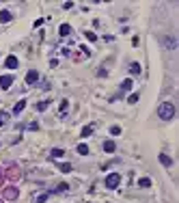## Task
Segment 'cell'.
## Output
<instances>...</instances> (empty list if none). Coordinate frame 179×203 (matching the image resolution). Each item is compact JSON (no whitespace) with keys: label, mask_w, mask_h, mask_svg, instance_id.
<instances>
[{"label":"cell","mask_w":179,"mask_h":203,"mask_svg":"<svg viewBox=\"0 0 179 203\" xmlns=\"http://www.w3.org/2000/svg\"><path fill=\"white\" fill-rule=\"evenodd\" d=\"M158 117L162 119V121H171V119L175 117V106L171 104V102H162V104L158 106Z\"/></svg>","instance_id":"6da1fadb"},{"label":"cell","mask_w":179,"mask_h":203,"mask_svg":"<svg viewBox=\"0 0 179 203\" xmlns=\"http://www.w3.org/2000/svg\"><path fill=\"white\" fill-rule=\"evenodd\" d=\"M2 175H4L7 179H11V182H17V179L22 177V169L17 167V164H9V167L2 171Z\"/></svg>","instance_id":"7a4b0ae2"},{"label":"cell","mask_w":179,"mask_h":203,"mask_svg":"<svg viewBox=\"0 0 179 203\" xmlns=\"http://www.w3.org/2000/svg\"><path fill=\"white\" fill-rule=\"evenodd\" d=\"M2 197H4L7 201H15L17 197H20V188H17V186H4Z\"/></svg>","instance_id":"3957f363"},{"label":"cell","mask_w":179,"mask_h":203,"mask_svg":"<svg viewBox=\"0 0 179 203\" xmlns=\"http://www.w3.org/2000/svg\"><path fill=\"white\" fill-rule=\"evenodd\" d=\"M119 184H121V175L119 173H110L108 177H106V188L114 190V188H119Z\"/></svg>","instance_id":"277c9868"},{"label":"cell","mask_w":179,"mask_h":203,"mask_svg":"<svg viewBox=\"0 0 179 203\" xmlns=\"http://www.w3.org/2000/svg\"><path fill=\"white\" fill-rule=\"evenodd\" d=\"M162 43L166 45L168 50H175L177 48V39H175V37H162Z\"/></svg>","instance_id":"5b68a950"},{"label":"cell","mask_w":179,"mask_h":203,"mask_svg":"<svg viewBox=\"0 0 179 203\" xmlns=\"http://www.w3.org/2000/svg\"><path fill=\"white\" fill-rule=\"evenodd\" d=\"M39 80V71H35V69H30L28 73H26V82L28 84H35V82Z\"/></svg>","instance_id":"8992f818"},{"label":"cell","mask_w":179,"mask_h":203,"mask_svg":"<svg viewBox=\"0 0 179 203\" xmlns=\"http://www.w3.org/2000/svg\"><path fill=\"white\" fill-rule=\"evenodd\" d=\"M11 82H13V76H0V89H9L11 87Z\"/></svg>","instance_id":"52a82bcc"},{"label":"cell","mask_w":179,"mask_h":203,"mask_svg":"<svg viewBox=\"0 0 179 203\" xmlns=\"http://www.w3.org/2000/svg\"><path fill=\"white\" fill-rule=\"evenodd\" d=\"M20 63H17V59L15 56H7V61H4V67H9V69H15Z\"/></svg>","instance_id":"ba28073f"},{"label":"cell","mask_w":179,"mask_h":203,"mask_svg":"<svg viewBox=\"0 0 179 203\" xmlns=\"http://www.w3.org/2000/svg\"><path fill=\"white\" fill-rule=\"evenodd\" d=\"M24 108H26V99H20V102H17V104L13 106V113H15V115H20Z\"/></svg>","instance_id":"9c48e42d"},{"label":"cell","mask_w":179,"mask_h":203,"mask_svg":"<svg viewBox=\"0 0 179 203\" xmlns=\"http://www.w3.org/2000/svg\"><path fill=\"white\" fill-rule=\"evenodd\" d=\"M58 33H60V37H67V35L71 33V26H69V24H60V28H58Z\"/></svg>","instance_id":"30bf717a"},{"label":"cell","mask_w":179,"mask_h":203,"mask_svg":"<svg viewBox=\"0 0 179 203\" xmlns=\"http://www.w3.org/2000/svg\"><path fill=\"white\" fill-rule=\"evenodd\" d=\"M160 162H162V164H164V167H173V160H171V158H168V156H166V153H160Z\"/></svg>","instance_id":"8fae6325"},{"label":"cell","mask_w":179,"mask_h":203,"mask_svg":"<svg viewBox=\"0 0 179 203\" xmlns=\"http://www.w3.org/2000/svg\"><path fill=\"white\" fill-rule=\"evenodd\" d=\"M132 87H134V82H132L130 78H127V80H123V82H121V91H123V93H125V91H130Z\"/></svg>","instance_id":"7c38bea8"},{"label":"cell","mask_w":179,"mask_h":203,"mask_svg":"<svg viewBox=\"0 0 179 203\" xmlns=\"http://www.w3.org/2000/svg\"><path fill=\"white\" fill-rule=\"evenodd\" d=\"M91 134H93V125H84V127H82V132H80V136H82V138L91 136Z\"/></svg>","instance_id":"4fadbf2b"},{"label":"cell","mask_w":179,"mask_h":203,"mask_svg":"<svg viewBox=\"0 0 179 203\" xmlns=\"http://www.w3.org/2000/svg\"><path fill=\"white\" fill-rule=\"evenodd\" d=\"M11 20H13V15L9 11H0V22H11Z\"/></svg>","instance_id":"5bb4252c"},{"label":"cell","mask_w":179,"mask_h":203,"mask_svg":"<svg viewBox=\"0 0 179 203\" xmlns=\"http://www.w3.org/2000/svg\"><path fill=\"white\" fill-rule=\"evenodd\" d=\"M63 156H65V151H63V149H52V153H50V158L54 160V158H63Z\"/></svg>","instance_id":"9a60e30c"},{"label":"cell","mask_w":179,"mask_h":203,"mask_svg":"<svg viewBox=\"0 0 179 203\" xmlns=\"http://www.w3.org/2000/svg\"><path fill=\"white\" fill-rule=\"evenodd\" d=\"M138 186H140V188H149V186H151V179H149V177L138 179Z\"/></svg>","instance_id":"2e32d148"},{"label":"cell","mask_w":179,"mask_h":203,"mask_svg":"<svg viewBox=\"0 0 179 203\" xmlns=\"http://www.w3.org/2000/svg\"><path fill=\"white\" fill-rule=\"evenodd\" d=\"M104 151L112 153V151H114V143H112V141H106V143H104Z\"/></svg>","instance_id":"e0dca14e"},{"label":"cell","mask_w":179,"mask_h":203,"mask_svg":"<svg viewBox=\"0 0 179 203\" xmlns=\"http://www.w3.org/2000/svg\"><path fill=\"white\" fill-rule=\"evenodd\" d=\"M48 106H50V99H43V102H39V104H37V110L41 113V110H46Z\"/></svg>","instance_id":"ac0fdd59"},{"label":"cell","mask_w":179,"mask_h":203,"mask_svg":"<svg viewBox=\"0 0 179 203\" xmlns=\"http://www.w3.org/2000/svg\"><path fill=\"white\" fill-rule=\"evenodd\" d=\"M67 188H69V184H65V182H63V184H58V186H56L54 190H52V192H65Z\"/></svg>","instance_id":"d6986e66"},{"label":"cell","mask_w":179,"mask_h":203,"mask_svg":"<svg viewBox=\"0 0 179 203\" xmlns=\"http://www.w3.org/2000/svg\"><path fill=\"white\" fill-rule=\"evenodd\" d=\"M130 71L134 73V76H136V73H140V65H138V63H132V65H130Z\"/></svg>","instance_id":"ffe728a7"},{"label":"cell","mask_w":179,"mask_h":203,"mask_svg":"<svg viewBox=\"0 0 179 203\" xmlns=\"http://www.w3.org/2000/svg\"><path fill=\"white\" fill-rule=\"evenodd\" d=\"M78 153H80V156H86V153H88V147H86L84 143H82V145H78Z\"/></svg>","instance_id":"44dd1931"},{"label":"cell","mask_w":179,"mask_h":203,"mask_svg":"<svg viewBox=\"0 0 179 203\" xmlns=\"http://www.w3.org/2000/svg\"><path fill=\"white\" fill-rule=\"evenodd\" d=\"M67 108H69V99H63V102H60V115H65Z\"/></svg>","instance_id":"7402d4cb"},{"label":"cell","mask_w":179,"mask_h":203,"mask_svg":"<svg viewBox=\"0 0 179 203\" xmlns=\"http://www.w3.org/2000/svg\"><path fill=\"white\" fill-rule=\"evenodd\" d=\"M138 99H140V95H138V93H132V95L127 97V102H130V104H136Z\"/></svg>","instance_id":"603a6c76"},{"label":"cell","mask_w":179,"mask_h":203,"mask_svg":"<svg viewBox=\"0 0 179 203\" xmlns=\"http://www.w3.org/2000/svg\"><path fill=\"white\" fill-rule=\"evenodd\" d=\"M84 37H86L88 41H95V39H97V35H95V33H91V30H86V33H84Z\"/></svg>","instance_id":"cb8c5ba5"},{"label":"cell","mask_w":179,"mask_h":203,"mask_svg":"<svg viewBox=\"0 0 179 203\" xmlns=\"http://www.w3.org/2000/svg\"><path fill=\"white\" fill-rule=\"evenodd\" d=\"M110 134H112V136H119V134H121V127H119V125H112V127H110Z\"/></svg>","instance_id":"d4e9b609"},{"label":"cell","mask_w":179,"mask_h":203,"mask_svg":"<svg viewBox=\"0 0 179 203\" xmlns=\"http://www.w3.org/2000/svg\"><path fill=\"white\" fill-rule=\"evenodd\" d=\"M58 169H60V173H69V171H71V164H67V162H65V164H60Z\"/></svg>","instance_id":"484cf974"},{"label":"cell","mask_w":179,"mask_h":203,"mask_svg":"<svg viewBox=\"0 0 179 203\" xmlns=\"http://www.w3.org/2000/svg\"><path fill=\"white\" fill-rule=\"evenodd\" d=\"M48 197H50L48 192H46V195H39V197H37V203H46V201H48Z\"/></svg>","instance_id":"4316f807"},{"label":"cell","mask_w":179,"mask_h":203,"mask_svg":"<svg viewBox=\"0 0 179 203\" xmlns=\"http://www.w3.org/2000/svg\"><path fill=\"white\" fill-rule=\"evenodd\" d=\"M7 119H9L7 113H0V125H4V123H7Z\"/></svg>","instance_id":"83f0119b"},{"label":"cell","mask_w":179,"mask_h":203,"mask_svg":"<svg viewBox=\"0 0 179 203\" xmlns=\"http://www.w3.org/2000/svg\"><path fill=\"white\" fill-rule=\"evenodd\" d=\"M28 130H39V123H37V121H32V123L28 125Z\"/></svg>","instance_id":"f1b7e54d"},{"label":"cell","mask_w":179,"mask_h":203,"mask_svg":"<svg viewBox=\"0 0 179 203\" xmlns=\"http://www.w3.org/2000/svg\"><path fill=\"white\" fill-rule=\"evenodd\" d=\"M2 184H4V175H2V169H0V188H2Z\"/></svg>","instance_id":"f546056e"},{"label":"cell","mask_w":179,"mask_h":203,"mask_svg":"<svg viewBox=\"0 0 179 203\" xmlns=\"http://www.w3.org/2000/svg\"><path fill=\"white\" fill-rule=\"evenodd\" d=\"M0 203H2V201H0Z\"/></svg>","instance_id":"4dcf8cb0"}]
</instances>
